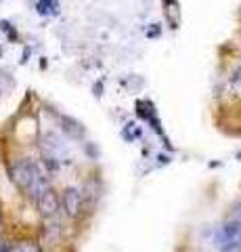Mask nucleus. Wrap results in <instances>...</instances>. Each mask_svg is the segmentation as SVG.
<instances>
[{"label":"nucleus","mask_w":241,"mask_h":252,"mask_svg":"<svg viewBox=\"0 0 241 252\" xmlns=\"http://www.w3.org/2000/svg\"><path fill=\"white\" fill-rule=\"evenodd\" d=\"M214 246L222 252H233L241 248V223L239 220H227L214 233Z\"/></svg>","instance_id":"nucleus-2"},{"label":"nucleus","mask_w":241,"mask_h":252,"mask_svg":"<svg viewBox=\"0 0 241 252\" xmlns=\"http://www.w3.org/2000/svg\"><path fill=\"white\" fill-rule=\"evenodd\" d=\"M61 124H63V130L69 132L72 137H84V128H82V124L80 122H76L72 120V118H61Z\"/></svg>","instance_id":"nucleus-5"},{"label":"nucleus","mask_w":241,"mask_h":252,"mask_svg":"<svg viewBox=\"0 0 241 252\" xmlns=\"http://www.w3.org/2000/svg\"><path fill=\"white\" fill-rule=\"evenodd\" d=\"M0 252H4V248H2V244H0Z\"/></svg>","instance_id":"nucleus-8"},{"label":"nucleus","mask_w":241,"mask_h":252,"mask_svg":"<svg viewBox=\"0 0 241 252\" xmlns=\"http://www.w3.org/2000/svg\"><path fill=\"white\" fill-rule=\"evenodd\" d=\"M38 202V208H40V212L44 217H53V215H57V210H59V198H57V193L53 191V189L46 187L44 191L36 198Z\"/></svg>","instance_id":"nucleus-3"},{"label":"nucleus","mask_w":241,"mask_h":252,"mask_svg":"<svg viewBox=\"0 0 241 252\" xmlns=\"http://www.w3.org/2000/svg\"><path fill=\"white\" fill-rule=\"evenodd\" d=\"M11 177L23 191L29 193L32 198H38L49 185H46V177L42 175V170L36 166L34 162L21 160L11 168Z\"/></svg>","instance_id":"nucleus-1"},{"label":"nucleus","mask_w":241,"mask_h":252,"mask_svg":"<svg viewBox=\"0 0 241 252\" xmlns=\"http://www.w3.org/2000/svg\"><path fill=\"white\" fill-rule=\"evenodd\" d=\"M233 80H235V84H241V69L235 74V78H233Z\"/></svg>","instance_id":"nucleus-7"},{"label":"nucleus","mask_w":241,"mask_h":252,"mask_svg":"<svg viewBox=\"0 0 241 252\" xmlns=\"http://www.w3.org/2000/svg\"><path fill=\"white\" fill-rule=\"evenodd\" d=\"M233 219L239 220V223H241V204H239V206L235 208V212H233Z\"/></svg>","instance_id":"nucleus-6"},{"label":"nucleus","mask_w":241,"mask_h":252,"mask_svg":"<svg viewBox=\"0 0 241 252\" xmlns=\"http://www.w3.org/2000/svg\"><path fill=\"white\" fill-rule=\"evenodd\" d=\"M63 206H65L69 217H78V215H80V210H82V195H80L78 189L69 187L67 191L63 193Z\"/></svg>","instance_id":"nucleus-4"}]
</instances>
